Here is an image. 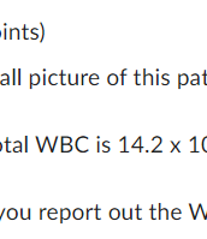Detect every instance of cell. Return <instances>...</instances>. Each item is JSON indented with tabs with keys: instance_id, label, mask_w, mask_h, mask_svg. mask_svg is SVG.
Wrapping results in <instances>:
<instances>
[{
	"instance_id": "39",
	"label": "cell",
	"mask_w": 207,
	"mask_h": 239,
	"mask_svg": "<svg viewBox=\"0 0 207 239\" xmlns=\"http://www.w3.org/2000/svg\"><path fill=\"white\" fill-rule=\"evenodd\" d=\"M121 142L123 143V150H122V152L126 153V152H128V150H126V136H124L123 138H121Z\"/></svg>"
},
{
	"instance_id": "23",
	"label": "cell",
	"mask_w": 207,
	"mask_h": 239,
	"mask_svg": "<svg viewBox=\"0 0 207 239\" xmlns=\"http://www.w3.org/2000/svg\"><path fill=\"white\" fill-rule=\"evenodd\" d=\"M110 150H111V148H110V141H104V142H101V152L109 153Z\"/></svg>"
},
{
	"instance_id": "20",
	"label": "cell",
	"mask_w": 207,
	"mask_h": 239,
	"mask_svg": "<svg viewBox=\"0 0 207 239\" xmlns=\"http://www.w3.org/2000/svg\"><path fill=\"white\" fill-rule=\"evenodd\" d=\"M188 206H189V209H190V211H191L193 219H196V217H197V214H199V211H200V204H197V209H194V207H193V204H191V203H189Z\"/></svg>"
},
{
	"instance_id": "41",
	"label": "cell",
	"mask_w": 207,
	"mask_h": 239,
	"mask_svg": "<svg viewBox=\"0 0 207 239\" xmlns=\"http://www.w3.org/2000/svg\"><path fill=\"white\" fill-rule=\"evenodd\" d=\"M22 150H24L23 146H17V147H15V148H12V152H13V153H19V152H22Z\"/></svg>"
},
{
	"instance_id": "43",
	"label": "cell",
	"mask_w": 207,
	"mask_h": 239,
	"mask_svg": "<svg viewBox=\"0 0 207 239\" xmlns=\"http://www.w3.org/2000/svg\"><path fill=\"white\" fill-rule=\"evenodd\" d=\"M40 26H41V39H40V41H43V36H45V26L42 23H40Z\"/></svg>"
},
{
	"instance_id": "19",
	"label": "cell",
	"mask_w": 207,
	"mask_h": 239,
	"mask_svg": "<svg viewBox=\"0 0 207 239\" xmlns=\"http://www.w3.org/2000/svg\"><path fill=\"white\" fill-rule=\"evenodd\" d=\"M189 82H190V84H191V85H197V84H200V76H199L197 73L191 74Z\"/></svg>"
},
{
	"instance_id": "51",
	"label": "cell",
	"mask_w": 207,
	"mask_h": 239,
	"mask_svg": "<svg viewBox=\"0 0 207 239\" xmlns=\"http://www.w3.org/2000/svg\"><path fill=\"white\" fill-rule=\"evenodd\" d=\"M5 211H6V209H0V221H1V219H3V215L5 214Z\"/></svg>"
},
{
	"instance_id": "52",
	"label": "cell",
	"mask_w": 207,
	"mask_h": 239,
	"mask_svg": "<svg viewBox=\"0 0 207 239\" xmlns=\"http://www.w3.org/2000/svg\"><path fill=\"white\" fill-rule=\"evenodd\" d=\"M84 78H86V74H81V84H84Z\"/></svg>"
},
{
	"instance_id": "28",
	"label": "cell",
	"mask_w": 207,
	"mask_h": 239,
	"mask_svg": "<svg viewBox=\"0 0 207 239\" xmlns=\"http://www.w3.org/2000/svg\"><path fill=\"white\" fill-rule=\"evenodd\" d=\"M141 76H142V74H140V71L136 70V71H135V84H136V85H140V84H141Z\"/></svg>"
},
{
	"instance_id": "32",
	"label": "cell",
	"mask_w": 207,
	"mask_h": 239,
	"mask_svg": "<svg viewBox=\"0 0 207 239\" xmlns=\"http://www.w3.org/2000/svg\"><path fill=\"white\" fill-rule=\"evenodd\" d=\"M128 69H124V70H122V72H121V83L122 84H124L125 83V77L128 76Z\"/></svg>"
},
{
	"instance_id": "49",
	"label": "cell",
	"mask_w": 207,
	"mask_h": 239,
	"mask_svg": "<svg viewBox=\"0 0 207 239\" xmlns=\"http://www.w3.org/2000/svg\"><path fill=\"white\" fill-rule=\"evenodd\" d=\"M48 209H46V208H41L40 209V219H42V216H43V213L45 211H47Z\"/></svg>"
},
{
	"instance_id": "17",
	"label": "cell",
	"mask_w": 207,
	"mask_h": 239,
	"mask_svg": "<svg viewBox=\"0 0 207 239\" xmlns=\"http://www.w3.org/2000/svg\"><path fill=\"white\" fill-rule=\"evenodd\" d=\"M131 148H132V149L137 148V149L140 150V152H142L143 147H142V137H141V136H140V137L135 141V143H132V144H131Z\"/></svg>"
},
{
	"instance_id": "12",
	"label": "cell",
	"mask_w": 207,
	"mask_h": 239,
	"mask_svg": "<svg viewBox=\"0 0 207 239\" xmlns=\"http://www.w3.org/2000/svg\"><path fill=\"white\" fill-rule=\"evenodd\" d=\"M152 142H154V147H153V150H152V152H154V150H158L159 146H162L163 138L160 136H154V137H152Z\"/></svg>"
},
{
	"instance_id": "21",
	"label": "cell",
	"mask_w": 207,
	"mask_h": 239,
	"mask_svg": "<svg viewBox=\"0 0 207 239\" xmlns=\"http://www.w3.org/2000/svg\"><path fill=\"white\" fill-rule=\"evenodd\" d=\"M89 83L93 84V85L99 84V74H96V73L90 74V76H89Z\"/></svg>"
},
{
	"instance_id": "45",
	"label": "cell",
	"mask_w": 207,
	"mask_h": 239,
	"mask_svg": "<svg viewBox=\"0 0 207 239\" xmlns=\"http://www.w3.org/2000/svg\"><path fill=\"white\" fill-rule=\"evenodd\" d=\"M28 139L29 138L25 136L24 137V152H28Z\"/></svg>"
},
{
	"instance_id": "27",
	"label": "cell",
	"mask_w": 207,
	"mask_h": 239,
	"mask_svg": "<svg viewBox=\"0 0 207 239\" xmlns=\"http://www.w3.org/2000/svg\"><path fill=\"white\" fill-rule=\"evenodd\" d=\"M162 83H163L164 85H168V84H170L169 73H164V74H162Z\"/></svg>"
},
{
	"instance_id": "31",
	"label": "cell",
	"mask_w": 207,
	"mask_h": 239,
	"mask_svg": "<svg viewBox=\"0 0 207 239\" xmlns=\"http://www.w3.org/2000/svg\"><path fill=\"white\" fill-rule=\"evenodd\" d=\"M29 30H30V29H29V28H28V26H26V25H23V26H22V31H23V37H24L25 40H28V39H29V35H28V32H29Z\"/></svg>"
},
{
	"instance_id": "14",
	"label": "cell",
	"mask_w": 207,
	"mask_h": 239,
	"mask_svg": "<svg viewBox=\"0 0 207 239\" xmlns=\"http://www.w3.org/2000/svg\"><path fill=\"white\" fill-rule=\"evenodd\" d=\"M45 138H46V141H47V144L50 146V150H51V152H54L56 146H57V141L59 139V137H58V136H56V137H54V141H53V142L50 141V137H47V136H46Z\"/></svg>"
},
{
	"instance_id": "56",
	"label": "cell",
	"mask_w": 207,
	"mask_h": 239,
	"mask_svg": "<svg viewBox=\"0 0 207 239\" xmlns=\"http://www.w3.org/2000/svg\"><path fill=\"white\" fill-rule=\"evenodd\" d=\"M0 37H1V30H0Z\"/></svg>"
},
{
	"instance_id": "34",
	"label": "cell",
	"mask_w": 207,
	"mask_h": 239,
	"mask_svg": "<svg viewBox=\"0 0 207 239\" xmlns=\"http://www.w3.org/2000/svg\"><path fill=\"white\" fill-rule=\"evenodd\" d=\"M71 150H72V146H71V144L62 146V152H63V153H70Z\"/></svg>"
},
{
	"instance_id": "40",
	"label": "cell",
	"mask_w": 207,
	"mask_h": 239,
	"mask_svg": "<svg viewBox=\"0 0 207 239\" xmlns=\"http://www.w3.org/2000/svg\"><path fill=\"white\" fill-rule=\"evenodd\" d=\"M17 70L15 69V70H12V84H17V79H16V77H17Z\"/></svg>"
},
{
	"instance_id": "16",
	"label": "cell",
	"mask_w": 207,
	"mask_h": 239,
	"mask_svg": "<svg viewBox=\"0 0 207 239\" xmlns=\"http://www.w3.org/2000/svg\"><path fill=\"white\" fill-rule=\"evenodd\" d=\"M18 216V210L15 209V208H11V209H7V217L10 220H15L17 219Z\"/></svg>"
},
{
	"instance_id": "37",
	"label": "cell",
	"mask_w": 207,
	"mask_h": 239,
	"mask_svg": "<svg viewBox=\"0 0 207 239\" xmlns=\"http://www.w3.org/2000/svg\"><path fill=\"white\" fill-rule=\"evenodd\" d=\"M201 147H202V150H204V152H206V153H207V136H205V137L202 138Z\"/></svg>"
},
{
	"instance_id": "25",
	"label": "cell",
	"mask_w": 207,
	"mask_h": 239,
	"mask_svg": "<svg viewBox=\"0 0 207 239\" xmlns=\"http://www.w3.org/2000/svg\"><path fill=\"white\" fill-rule=\"evenodd\" d=\"M60 141H62V146H65V144H71L72 138L70 137V136H62V137H60Z\"/></svg>"
},
{
	"instance_id": "29",
	"label": "cell",
	"mask_w": 207,
	"mask_h": 239,
	"mask_svg": "<svg viewBox=\"0 0 207 239\" xmlns=\"http://www.w3.org/2000/svg\"><path fill=\"white\" fill-rule=\"evenodd\" d=\"M12 143H13V142H11L9 137H6V139H5V144H6V152H7V153L12 152V149H11V146H12Z\"/></svg>"
},
{
	"instance_id": "6",
	"label": "cell",
	"mask_w": 207,
	"mask_h": 239,
	"mask_svg": "<svg viewBox=\"0 0 207 239\" xmlns=\"http://www.w3.org/2000/svg\"><path fill=\"white\" fill-rule=\"evenodd\" d=\"M68 84H79V74H68Z\"/></svg>"
},
{
	"instance_id": "46",
	"label": "cell",
	"mask_w": 207,
	"mask_h": 239,
	"mask_svg": "<svg viewBox=\"0 0 207 239\" xmlns=\"http://www.w3.org/2000/svg\"><path fill=\"white\" fill-rule=\"evenodd\" d=\"M0 84H1V85H7V84H10V79H0Z\"/></svg>"
},
{
	"instance_id": "2",
	"label": "cell",
	"mask_w": 207,
	"mask_h": 239,
	"mask_svg": "<svg viewBox=\"0 0 207 239\" xmlns=\"http://www.w3.org/2000/svg\"><path fill=\"white\" fill-rule=\"evenodd\" d=\"M170 213L168 208H163L162 204H158V219H169Z\"/></svg>"
},
{
	"instance_id": "7",
	"label": "cell",
	"mask_w": 207,
	"mask_h": 239,
	"mask_svg": "<svg viewBox=\"0 0 207 239\" xmlns=\"http://www.w3.org/2000/svg\"><path fill=\"white\" fill-rule=\"evenodd\" d=\"M21 37V30H19L18 28H11L10 29V34H9V39H19Z\"/></svg>"
},
{
	"instance_id": "22",
	"label": "cell",
	"mask_w": 207,
	"mask_h": 239,
	"mask_svg": "<svg viewBox=\"0 0 207 239\" xmlns=\"http://www.w3.org/2000/svg\"><path fill=\"white\" fill-rule=\"evenodd\" d=\"M35 139H36V143H37V146H39V150H40V152H43V150H45V146L47 144V141H46V138L43 139V142H41V141H40V138L36 136Z\"/></svg>"
},
{
	"instance_id": "44",
	"label": "cell",
	"mask_w": 207,
	"mask_h": 239,
	"mask_svg": "<svg viewBox=\"0 0 207 239\" xmlns=\"http://www.w3.org/2000/svg\"><path fill=\"white\" fill-rule=\"evenodd\" d=\"M47 214H54V215H58V210L56 208H51L47 210Z\"/></svg>"
},
{
	"instance_id": "33",
	"label": "cell",
	"mask_w": 207,
	"mask_h": 239,
	"mask_svg": "<svg viewBox=\"0 0 207 239\" xmlns=\"http://www.w3.org/2000/svg\"><path fill=\"white\" fill-rule=\"evenodd\" d=\"M66 78H68V74L64 71H60V84H63V85L66 84Z\"/></svg>"
},
{
	"instance_id": "42",
	"label": "cell",
	"mask_w": 207,
	"mask_h": 239,
	"mask_svg": "<svg viewBox=\"0 0 207 239\" xmlns=\"http://www.w3.org/2000/svg\"><path fill=\"white\" fill-rule=\"evenodd\" d=\"M200 211H202V214H204V219H207V209L205 210L204 207H202V204L200 203Z\"/></svg>"
},
{
	"instance_id": "10",
	"label": "cell",
	"mask_w": 207,
	"mask_h": 239,
	"mask_svg": "<svg viewBox=\"0 0 207 239\" xmlns=\"http://www.w3.org/2000/svg\"><path fill=\"white\" fill-rule=\"evenodd\" d=\"M19 214H21V217L23 220H29L31 216V209H21Z\"/></svg>"
},
{
	"instance_id": "26",
	"label": "cell",
	"mask_w": 207,
	"mask_h": 239,
	"mask_svg": "<svg viewBox=\"0 0 207 239\" xmlns=\"http://www.w3.org/2000/svg\"><path fill=\"white\" fill-rule=\"evenodd\" d=\"M181 144V141L178 142H171V152H181V149L178 148V146Z\"/></svg>"
},
{
	"instance_id": "53",
	"label": "cell",
	"mask_w": 207,
	"mask_h": 239,
	"mask_svg": "<svg viewBox=\"0 0 207 239\" xmlns=\"http://www.w3.org/2000/svg\"><path fill=\"white\" fill-rule=\"evenodd\" d=\"M4 37H5V39H7V37H9V36H7V29H6V28L4 29Z\"/></svg>"
},
{
	"instance_id": "18",
	"label": "cell",
	"mask_w": 207,
	"mask_h": 239,
	"mask_svg": "<svg viewBox=\"0 0 207 239\" xmlns=\"http://www.w3.org/2000/svg\"><path fill=\"white\" fill-rule=\"evenodd\" d=\"M181 215H182V210L179 209V208H175V209H172V210H171V216H172L175 220L181 219Z\"/></svg>"
},
{
	"instance_id": "13",
	"label": "cell",
	"mask_w": 207,
	"mask_h": 239,
	"mask_svg": "<svg viewBox=\"0 0 207 239\" xmlns=\"http://www.w3.org/2000/svg\"><path fill=\"white\" fill-rule=\"evenodd\" d=\"M110 217L111 219H113V220H117V219H119V216H121V210L119 209H117V208H112L111 210H110Z\"/></svg>"
},
{
	"instance_id": "47",
	"label": "cell",
	"mask_w": 207,
	"mask_h": 239,
	"mask_svg": "<svg viewBox=\"0 0 207 239\" xmlns=\"http://www.w3.org/2000/svg\"><path fill=\"white\" fill-rule=\"evenodd\" d=\"M94 210H95L94 208H88V209L86 210V211H87V219H89V216H90V213H92V211H94Z\"/></svg>"
},
{
	"instance_id": "11",
	"label": "cell",
	"mask_w": 207,
	"mask_h": 239,
	"mask_svg": "<svg viewBox=\"0 0 207 239\" xmlns=\"http://www.w3.org/2000/svg\"><path fill=\"white\" fill-rule=\"evenodd\" d=\"M132 208H129V209H123L122 210V215H123V219L124 220H130L132 219Z\"/></svg>"
},
{
	"instance_id": "15",
	"label": "cell",
	"mask_w": 207,
	"mask_h": 239,
	"mask_svg": "<svg viewBox=\"0 0 207 239\" xmlns=\"http://www.w3.org/2000/svg\"><path fill=\"white\" fill-rule=\"evenodd\" d=\"M107 82H109V84H111V85H116L118 83V74H116V73L109 74Z\"/></svg>"
},
{
	"instance_id": "35",
	"label": "cell",
	"mask_w": 207,
	"mask_h": 239,
	"mask_svg": "<svg viewBox=\"0 0 207 239\" xmlns=\"http://www.w3.org/2000/svg\"><path fill=\"white\" fill-rule=\"evenodd\" d=\"M135 210H136V217L140 220V219H142V216H141V211H142V208L141 206H136L135 207Z\"/></svg>"
},
{
	"instance_id": "38",
	"label": "cell",
	"mask_w": 207,
	"mask_h": 239,
	"mask_svg": "<svg viewBox=\"0 0 207 239\" xmlns=\"http://www.w3.org/2000/svg\"><path fill=\"white\" fill-rule=\"evenodd\" d=\"M17 84H22V70H17Z\"/></svg>"
},
{
	"instance_id": "55",
	"label": "cell",
	"mask_w": 207,
	"mask_h": 239,
	"mask_svg": "<svg viewBox=\"0 0 207 239\" xmlns=\"http://www.w3.org/2000/svg\"><path fill=\"white\" fill-rule=\"evenodd\" d=\"M1 150H3V143L0 142V152H1Z\"/></svg>"
},
{
	"instance_id": "8",
	"label": "cell",
	"mask_w": 207,
	"mask_h": 239,
	"mask_svg": "<svg viewBox=\"0 0 207 239\" xmlns=\"http://www.w3.org/2000/svg\"><path fill=\"white\" fill-rule=\"evenodd\" d=\"M72 216H73V219H76V220H81L82 217L84 216V211H83V209H81V208L73 209V211H72Z\"/></svg>"
},
{
	"instance_id": "54",
	"label": "cell",
	"mask_w": 207,
	"mask_h": 239,
	"mask_svg": "<svg viewBox=\"0 0 207 239\" xmlns=\"http://www.w3.org/2000/svg\"><path fill=\"white\" fill-rule=\"evenodd\" d=\"M43 84H46V73L43 74Z\"/></svg>"
},
{
	"instance_id": "24",
	"label": "cell",
	"mask_w": 207,
	"mask_h": 239,
	"mask_svg": "<svg viewBox=\"0 0 207 239\" xmlns=\"http://www.w3.org/2000/svg\"><path fill=\"white\" fill-rule=\"evenodd\" d=\"M196 136L190 138V143H191V153H197V147H196Z\"/></svg>"
},
{
	"instance_id": "4",
	"label": "cell",
	"mask_w": 207,
	"mask_h": 239,
	"mask_svg": "<svg viewBox=\"0 0 207 239\" xmlns=\"http://www.w3.org/2000/svg\"><path fill=\"white\" fill-rule=\"evenodd\" d=\"M60 82V74L58 73H51L48 76V83L52 84V85H56Z\"/></svg>"
},
{
	"instance_id": "1",
	"label": "cell",
	"mask_w": 207,
	"mask_h": 239,
	"mask_svg": "<svg viewBox=\"0 0 207 239\" xmlns=\"http://www.w3.org/2000/svg\"><path fill=\"white\" fill-rule=\"evenodd\" d=\"M142 83L143 84H154L155 81H154V74L153 73H149L147 72L146 69L142 70Z\"/></svg>"
},
{
	"instance_id": "30",
	"label": "cell",
	"mask_w": 207,
	"mask_h": 239,
	"mask_svg": "<svg viewBox=\"0 0 207 239\" xmlns=\"http://www.w3.org/2000/svg\"><path fill=\"white\" fill-rule=\"evenodd\" d=\"M157 210H158V209H155V207L152 204L151 208H149V211H151V219H152V220H155V219H157V215H155V211H157Z\"/></svg>"
},
{
	"instance_id": "5",
	"label": "cell",
	"mask_w": 207,
	"mask_h": 239,
	"mask_svg": "<svg viewBox=\"0 0 207 239\" xmlns=\"http://www.w3.org/2000/svg\"><path fill=\"white\" fill-rule=\"evenodd\" d=\"M40 81H41V77H40V74H37V73H31L30 74V88H33V87H35V85H37L39 83H40Z\"/></svg>"
},
{
	"instance_id": "48",
	"label": "cell",
	"mask_w": 207,
	"mask_h": 239,
	"mask_svg": "<svg viewBox=\"0 0 207 239\" xmlns=\"http://www.w3.org/2000/svg\"><path fill=\"white\" fill-rule=\"evenodd\" d=\"M96 150H98V152H101V141L96 142Z\"/></svg>"
},
{
	"instance_id": "9",
	"label": "cell",
	"mask_w": 207,
	"mask_h": 239,
	"mask_svg": "<svg viewBox=\"0 0 207 239\" xmlns=\"http://www.w3.org/2000/svg\"><path fill=\"white\" fill-rule=\"evenodd\" d=\"M71 215V211L68 208H63L60 209V222H63L64 220H68Z\"/></svg>"
},
{
	"instance_id": "3",
	"label": "cell",
	"mask_w": 207,
	"mask_h": 239,
	"mask_svg": "<svg viewBox=\"0 0 207 239\" xmlns=\"http://www.w3.org/2000/svg\"><path fill=\"white\" fill-rule=\"evenodd\" d=\"M189 76L188 74H185V73H181V74H178V88H181L185 84H188L189 83Z\"/></svg>"
},
{
	"instance_id": "50",
	"label": "cell",
	"mask_w": 207,
	"mask_h": 239,
	"mask_svg": "<svg viewBox=\"0 0 207 239\" xmlns=\"http://www.w3.org/2000/svg\"><path fill=\"white\" fill-rule=\"evenodd\" d=\"M47 216H48V219H51V220H56L57 219V215H54V214H47Z\"/></svg>"
},
{
	"instance_id": "36",
	"label": "cell",
	"mask_w": 207,
	"mask_h": 239,
	"mask_svg": "<svg viewBox=\"0 0 207 239\" xmlns=\"http://www.w3.org/2000/svg\"><path fill=\"white\" fill-rule=\"evenodd\" d=\"M95 210H94V213H95V219L96 220H100L101 217H100V210H101V208H100V206H95V208H94Z\"/></svg>"
}]
</instances>
